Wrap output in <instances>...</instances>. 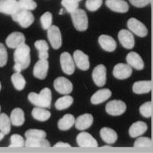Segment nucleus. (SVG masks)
<instances>
[{"label": "nucleus", "instance_id": "obj_1", "mask_svg": "<svg viewBox=\"0 0 153 153\" xmlns=\"http://www.w3.org/2000/svg\"><path fill=\"white\" fill-rule=\"evenodd\" d=\"M13 58L15 61L14 70L20 73L21 71L27 68L31 63V57H30V47L26 44L23 43L19 47L16 48Z\"/></svg>", "mask_w": 153, "mask_h": 153}, {"label": "nucleus", "instance_id": "obj_2", "mask_svg": "<svg viewBox=\"0 0 153 153\" xmlns=\"http://www.w3.org/2000/svg\"><path fill=\"white\" fill-rule=\"evenodd\" d=\"M28 100L37 107L50 108L52 102V92L48 88H43L39 94L32 92L28 94Z\"/></svg>", "mask_w": 153, "mask_h": 153}, {"label": "nucleus", "instance_id": "obj_3", "mask_svg": "<svg viewBox=\"0 0 153 153\" xmlns=\"http://www.w3.org/2000/svg\"><path fill=\"white\" fill-rule=\"evenodd\" d=\"M71 17H72V20H73V24L74 27L78 31L83 32L88 29V19L85 11L78 8L76 11L71 13Z\"/></svg>", "mask_w": 153, "mask_h": 153}, {"label": "nucleus", "instance_id": "obj_4", "mask_svg": "<svg viewBox=\"0 0 153 153\" xmlns=\"http://www.w3.org/2000/svg\"><path fill=\"white\" fill-rule=\"evenodd\" d=\"M12 19L19 24L23 28L29 27L34 21V16L30 11L27 10H19L12 15Z\"/></svg>", "mask_w": 153, "mask_h": 153}, {"label": "nucleus", "instance_id": "obj_5", "mask_svg": "<svg viewBox=\"0 0 153 153\" xmlns=\"http://www.w3.org/2000/svg\"><path fill=\"white\" fill-rule=\"evenodd\" d=\"M47 37L51 43V46L53 49H59L62 44L61 33L59 27L56 25H51L47 29Z\"/></svg>", "mask_w": 153, "mask_h": 153}, {"label": "nucleus", "instance_id": "obj_6", "mask_svg": "<svg viewBox=\"0 0 153 153\" xmlns=\"http://www.w3.org/2000/svg\"><path fill=\"white\" fill-rule=\"evenodd\" d=\"M59 61H60L61 69L65 74L68 75L74 74V72L75 70V63L68 52H64L60 54Z\"/></svg>", "mask_w": 153, "mask_h": 153}, {"label": "nucleus", "instance_id": "obj_7", "mask_svg": "<svg viewBox=\"0 0 153 153\" xmlns=\"http://www.w3.org/2000/svg\"><path fill=\"white\" fill-rule=\"evenodd\" d=\"M126 110V104L123 101L114 100L108 102L106 105V112L110 116H121Z\"/></svg>", "mask_w": 153, "mask_h": 153}, {"label": "nucleus", "instance_id": "obj_8", "mask_svg": "<svg viewBox=\"0 0 153 153\" xmlns=\"http://www.w3.org/2000/svg\"><path fill=\"white\" fill-rule=\"evenodd\" d=\"M127 26L130 29V31L139 37L143 38L148 34V30L146 26L139 20H137V19H134V18L130 19L127 22Z\"/></svg>", "mask_w": 153, "mask_h": 153}, {"label": "nucleus", "instance_id": "obj_9", "mask_svg": "<svg viewBox=\"0 0 153 153\" xmlns=\"http://www.w3.org/2000/svg\"><path fill=\"white\" fill-rule=\"evenodd\" d=\"M53 87L57 92L62 94H70L73 90V84L65 77H58L53 82Z\"/></svg>", "mask_w": 153, "mask_h": 153}, {"label": "nucleus", "instance_id": "obj_10", "mask_svg": "<svg viewBox=\"0 0 153 153\" xmlns=\"http://www.w3.org/2000/svg\"><path fill=\"white\" fill-rule=\"evenodd\" d=\"M76 142L80 147L83 148H93L98 146L97 141L88 132H82L78 134L76 137Z\"/></svg>", "mask_w": 153, "mask_h": 153}, {"label": "nucleus", "instance_id": "obj_11", "mask_svg": "<svg viewBox=\"0 0 153 153\" xmlns=\"http://www.w3.org/2000/svg\"><path fill=\"white\" fill-rule=\"evenodd\" d=\"M132 74V68L129 64L119 63L114 67L113 75L118 80H124L129 78Z\"/></svg>", "mask_w": 153, "mask_h": 153}, {"label": "nucleus", "instance_id": "obj_12", "mask_svg": "<svg viewBox=\"0 0 153 153\" xmlns=\"http://www.w3.org/2000/svg\"><path fill=\"white\" fill-rule=\"evenodd\" d=\"M19 8V1L17 0H0V12L6 14V15H12L17 12Z\"/></svg>", "mask_w": 153, "mask_h": 153}, {"label": "nucleus", "instance_id": "obj_13", "mask_svg": "<svg viewBox=\"0 0 153 153\" xmlns=\"http://www.w3.org/2000/svg\"><path fill=\"white\" fill-rule=\"evenodd\" d=\"M93 81L98 87H102L106 83V68L104 65H98L94 68L92 73Z\"/></svg>", "mask_w": 153, "mask_h": 153}, {"label": "nucleus", "instance_id": "obj_14", "mask_svg": "<svg viewBox=\"0 0 153 153\" xmlns=\"http://www.w3.org/2000/svg\"><path fill=\"white\" fill-rule=\"evenodd\" d=\"M74 60L75 65L79 69L82 71L88 70L89 68V59L87 54H85L82 51L76 50L74 53Z\"/></svg>", "mask_w": 153, "mask_h": 153}, {"label": "nucleus", "instance_id": "obj_15", "mask_svg": "<svg viewBox=\"0 0 153 153\" xmlns=\"http://www.w3.org/2000/svg\"><path fill=\"white\" fill-rule=\"evenodd\" d=\"M118 39L121 45L126 49H132L135 46L134 36L128 30H121L118 33Z\"/></svg>", "mask_w": 153, "mask_h": 153}, {"label": "nucleus", "instance_id": "obj_16", "mask_svg": "<svg viewBox=\"0 0 153 153\" xmlns=\"http://www.w3.org/2000/svg\"><path fill=\"white\" fill-rule=\"evenodd\" d=\"M49 64L47 59H39L33 68V75L39 80H44L47 75Z\"/></svg>", "mask_w": 153, "mask_h": 153}, {"label": "nucleus", "instance_id": "obj_17", "mask_svg": "<svg viewBox=\"0 0 153 153\" xmlns=\"http://www.w3.org/2000/svg\"><path fill=\"white\" fill-rule=\"evenodd\" d=\"M25 37L22 33L19 32H14L11 33L6 38L5 40L7 47L12 49H16L17 47L25 43Z\"/></svg>", "mask_w": 153, "mask_h": 153}, {"label": "nucleus", "instance_id": "obj_18", "mask_svg": "<svg viewBox=\"0 0 153 153\" xmlns=\"http://www.w3.org/2000/svg\"><path fill=\"white\" fill-rule=\"evenodd\" d=\"M106 5L113 12L124 13L129 11V4L124 0H106Z\"/></svg>", "mask_w": 153, "mask_h": 153}, {"label": "nucleus", "instance_id": "obj_19", "mask_svg": "<svg viewBox=\"0 0 153 153\" xmlns=\"http://www.w3.org/2000/svg\"><path fill=\"white\" fill-rule=\"evenodd\" d=\"M98 42L101 47L107 52H113L117 48V42L111 36L102 34L99 37Z\"/></svg>", "mask_w": 153, "mask_h": 153}, {"label": "nucleus", "instance_id": "obj_20", "mask_svg": "<svg viewBox=\"0 0 153 153\" xmlns=\"http://www.w3.org/2000/svg\"><path fill=\"white\" fill-rule=\"evenodd\" d=\"M127 63L130 65L131 68H134L137 70H142L144 68L143 60L142 59L140 55L135 52H130L127 54L126 57Z\"/></svg>", "mask_w": 153, "mask_h": 153}, {"label": "nucleus", "instance_id": "obj_21", "mask_svg": "<svg viewBox=\"0 0 153 153\" xmlns=\"http://www.w3.org/2000/svg\"><path fill=\"white\" fill-rule=\"evenodd\" d=\"M94 118L90 114H84L75 120V127L77 130H85L88 129L93 123Z\"/></svg>", "mask_w": 153, "mask_h": 153}, {"label": "nucleus", "instance_id": "obj_22", "mask_svg": "<svg viewBox=\"0 0 153 153\" xmlns=\"http://www.w3.org/2000/svg\"><path fill=\"white\" fill-rule=\"evenodd\" d=\"M111 96V91L108 88H103V89H100L98 91H96L91 97V102L96 105V104H100L103 102H105L108 100L109 97Z\"/></svg>", "mask_w": 153, "mask_h": 153}, {"label": "nucleus", "instance_id": "obj_23", "mask_svg": "<svg viewBox=\"0 0 153 153\" xmlns=\"http://www.w3.org/2000/svg\"><path fill=\"white\" fill-rule=\"evenodd\" d=\"M133 92L135 94H147L152 90V81H139L133 84Z\"/></svg>", "mask_w": 153, "mask_h": 153}, {"label": "nucleus", "instance_id": "obj_24", "mask_svg": "<svg viewBox=\"0 0 153 153\" xmlns=\"http://www.w3.org/2000/svg\"><path fill=\"white\" fill-rule=\"evenodd\" d=\"M147 130V124L143 122H136L130 127L129 134L131 137H137Z\"/></svg>", "mask_w": 153, "mask_h": 153}, {"label": "nucleus", "instance_id": "obj_25", "mask_svg": "<svg viewBox=\"0 0 153 153\" xmlns=\"http://www.w3.org/2000/svg\"><path fill=\"white\" fill-rule=\"evenodd\" d=\"M100 136L102 139L108 144H113L117 140V134L114 130L110 128H102L100 130Z\"/></svg>", "mask_w": 153, "mask_h": 153}, {"label": "nucleus", "instance_id": "obj_26", "mask_svg": "<svg viewBox=\"0 0 153 153\" xmlns=\"http://www.w3.org/2000/svg\"><path fill=\"white\" fill-rule=\"evenodd\" d=\"M10 119L14 126L16 127L21 126L25 123V113L21 108H16L12 111Z\"/></svg>", "mask_w": 153, "mask_h": 153}, {"label": "nucleus", "instance_id": "obj_27", "mask_svg": "<svg viewBox=\"0 0 153 153\" xmlns=\"http://www.w3.org/2000/svg\"><path fill=\"white\" fill-rule=\"evenodd\" d=\"M32 115H33V117L39 122H45L51 117L50 111H48L47 109H45L42 107L34 108L32 111Z\"/></svg>", "mask_w": 153, "mask_h": 153}, {"label": "nucleus", "instance_id": "obj_28", "mask_svg": "<svg viewBox=\"0 0 153 153\" xmlns=\"http://www.w3.org/2000/svg\"><path fill=\"white\" fill-rule=\"evenodd\" d=\"M75 123V118L71 114H67L58 122V127L60 130H68Z\"/></svg>", "mask_w": 153, "mask_h": 153}, {"label": "nucleus", "instance_id": "obj_29", "mask_svg": "<svg viewBox=\"0 0 153 153\" xmlns=\"http://www.w3.org/2000/svg\"><path fill=\"white\" fill-rule=\"evenodd\" d=\"M25 146L29 148H48L50 147V143L46 138L44 139H30L26 138Z\"/></svg>", "mask_w": 153, "mask_h": 153}, {"label": "nucleus", "instance_id": "obj_30", "mask_svg": "<svg viewBox=\"0 0 153 153\" xmlns=\"http://www.w3.org/2000/svg\"><path fill=\"white\" fill-rule=\"evenodd\" d=\"M34 46L39 51V59H48V44L45 40H37L34 43Z\"/></svg>", "mask_w": 153, "mask_h": 153}, {"label": "nucleus", "instance_id": "obj_31", "mask_svg": "<svg viewBox=\"0 0 153 153\" xmlns=\"http://www.w3.org/2000/svg\"><path fill=\"white\" fill-rule=\"evenodd\" d=\"M12 82L14 86V88L17 90H23L25 87L26 82L24 78V76L19 72L14 73L12 75Z\"/></svg>", "mask_w": 153, "mask_h": 153}, {"label": "nucleus", "instance_id": "obj_32", "mask_svg": "<svg viewBox=\"0 0 153 153\" xmlns=\"http://www.w3.org/2000/svg\"><path fill=\"white\" fill-rule=\"evenodd\" d=\"M73 102H74V99L73 97L70 95H65L63 97H60L59 98L56 102H55V108L58 109V110H63V109H66L68 108L73 104Z\"/></svg>", "mask_w": 153, "mask_h": 153}, {"label": "nucleus", "instance_id": "obj_33", "mask_svg": "<svg viewBox=\"0 0 153 153\" xmlns=\"http://www.w3.org/2000/svg\"><path fill=\"white\" fill-rule=\"evenodd\" d=\"M11 119L4 113L0 114V131L5 135L9 134L11 131Z\"/></svg>", "mask_w": 153, "mask_h": 153}, {"label": "nucleus", "instance_id": "obj_34", "mask_svg": "<svg viewBox=\"0 0 153 153\" xmlns=\"http://www.w3.org/2000/svg\"><path fill=\"white\" fill-rule=\"evenodd\" d=\"M25 136L26 138L30 139H44L47 137V133L44 130L32 129L27 130L25 133Z\"/></svg>", "mask_w": 153, "mask_h": 153}, {"label": "nucleus", "instance_id": "obj_35", "mask_svg": "<svg viewBox=\"0 0 153 153\" xmlns=\"http://www.w3.org/2000/svg\"><path fill=\"white\" fill-rule=\"evenodd\" d=\"M80 1L82 0H61V4L69 13H72L78 9Z\"/></svg>", "mask_w": 153, "mask_h": 153}, {"label": "nucleus", "instance_id": "obj_36", "mask_svg": "<svg viewBox=\"0 0 153 153\" xmlns=\"http://www.w3.org/2000/svg\"><path fill=\"white\" fill-rule=\"evenodd\" d=\"M25 144V141L24 140L23 137L18 134H13L11 137V143L9 145L10 148H22Z\"/></svg>", "mask_w": 153, "mask_h": 153}, {"label": "nucleus", "instance_id": "obj_37", "mask_svg": "<svg viewBox=\"0 0 153 153\" xmlns=\"http://www.w3.org/2000/svg\"><path fill=\"white\" fill-rule=\"evenodd\" d=\"M19 4L21 10H27V11H33L37 7V4L33 0H19Z\"/></svg>", "mask_w": 153, "mask_h": 153}, {"label": "nucleus", "instance_id": "obj_38", "mask_svg": "<svg viewBox=\"0 0 153 153\" xmlns=\"http://www.w3.org/2000/svg\"><path fill=\"white\" fill-rule=\"evenodd\" d=\"M152 143L151 138L149 137H139L134 143V147H138V148H149L152 147Z\"/></svg>", "mask_w": 153, "mask_h": 153}, {"label": "nucleus", "instance_id": "obj_39", "mask_svg": "<svg viewBox=\"0 0 153 153\" xmlns=\"http://www.w3.org/2000/svg\"><path fill=\"white\" fill-rule=\"evenodd\" d=\"M52 20H53V16L50 12H45L41 18H40V22L43 29L47 30L51 25H52Z\"/></svg>", "mask_w": 153, "mask_h": 153}, {"label": "nucleus", "instance_id": "obj_40", "mask_svg": "<svg viewBox=\"0 0 153 153\" xmlns=\"http://www.w3.org/2000/svg\"><path fill=\"white\" fill-rule=\"evenodd\" d=\"M102 4V0H87L86 7L90 12L97 11Z\"/></svg>", "mask_w": 153, "mask_h": 153}, {"label": "nucleus", "instance_id": "obj_41", "mask_svg": "<svg viewBox=\"0 0 153 153\" xmlns=\"http://www.w3.org/2000/svg\"><path fill=\"white\" fill-rule=\"evenodd\" d=\"M140 114L143 117L148 118L152 117V102H147L143 103L139 108Z\"/></svg>", "mask_w": 153, "mask_h": 153}, {"label": "nucleus", "instance_id": "obj_42", "mask_svg": "<svg viewBox=\"0 0 153 153\" xmlns=\"http://www.w3.org/2000/svg\"><path fill=\"white\" fill-rule=\"evenodd\" d=\"M8 59V54H7V51L5 49L4 46L0 43V67H4L5 66L6 62Z\"/></svg>", "mask_w": 153, "mask_h": 153}, {"label": "nucleus", "instance_id": "obj_43", "mask_svg": "<svg viewBox=\"0 0 153 153\" xmlns=\"http://www.w3.org/2000/svg\"><path fill=\"white\" fill-rule=\"evenodd\" d=\"M130 4L136 7L142 8L148 5L151 3V0H130Z\"/></svg>", "mask_w": 153, "mask_h": 153}, {"label": "nucleus", "instance_id": "obj_44", "mask_svg": "<svg viewBox=\"0 0 153 153\" xmlns=\"http://www.w3.org/2000/svg\"><path fill=\"white\" fill-rule=\"evenodd\" d=\"M53 147H55V148H56V147H70V144H69V143H61V142H59V143H55Z\"/></svg>", "mask_w": 153, "mask_h": 153}, {"label": "nucleus", "instance_id": "obj_45", "mask_svg": "<svg viewBox=\"0 0 153 153\" xmlns=\"http://www.w3.org/2000/svg\"><path fill=\"white\" fill-rule=\"evenodd\" d=\"M5 136V134L4 133H3L2 131H0V141L4 138V137Z\"/></svg>", "mask_w": 153, "mask_h": 153}, {"label": "nucleus", "instance_id": "obj_46", "mask_svg": "<svg viewBox=\"0 0 153 153\" xmlns=\"http://www.w3.org/2000/svg\"><path fill=\"white\" fill-rule=\"evenodd\" d=\"M0 90H1V82H0Z\"/></svg>", "mask_w": 153, "mask_h": 153}, {"label": "nucleus", "instance_id": "obj_47", "mask_svg": "<svg viewBox=\"0 0 153 153\" xmlns=\"http://www.w3.org/2000/svg\"><path fill=\"white\" fill-rule=\"evenodd\" d=\"M0 110H1V107H0Z\"/></svg>", "mask_w": 153, "mask_h": 153}]
</instances>
